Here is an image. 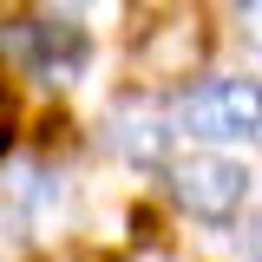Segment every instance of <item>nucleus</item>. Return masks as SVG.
I'll use <instances>...</instances> for the list:
<instances>
[{
	"label": "nucleus",
	"mask_w": 262,
	"mask_h": 262,
	"mask_svg": "<svg viewBox=\"0 0 262 262\" xmlns=\"http://www.w3.org/2000/svg\"><path fill=\"white\" fill-rule=\"evenodd\" d=\"M59 7H85V0H59Z\"/></svg>",
	"instance_id": "nucleus-8"
},
{
	"label": "nucleus",
	"mask_w": 262,
	"mask_h": 262,
	"mask_svg": "<svg viewBox=\"0 0 262 262\" xmlns=\"http://www.w3.org/2000/svg\"><path fill=\"white\" fill-rule=\"evenodd\" d=\"M184 125L210 144H236V138H262V85L256 79H203L184 98Z\"/></svg>",
	"instance_id": "nucleus-3"
},
{
	"label": "nucleus",
	"mask_w": 262,
	"mask_h": 262,
	"mask_svg": "<svg viewBox=\"0 0 262 262\" xmlns=\"http://www.w3.org/2000/svg\"><path fill=\"white\" fill-rule=\"evenodd\" d=\"M7 39H13V53H20L39 79H53V85L72 79V72L85 66V33L66 27V20H20Z\"/></svg>",
	"instance_id": "nucleus-4"
},
{
	"label": "nucleus",
	"mask_w": 262,
	"mask_h": 262,
	"mask_svg": "<svg viewBox=\"0 0 262 262\" xmlns=\"http://www.w3.org/2000/svg\"><path fill=\"white\" fill-rule=\"evenodd\" d=\"M7 131H13V118H7V98H0V151H7Z\"/></svg>",
	"instance_id": "nucleus-7"
},
{
	"label": "nucleus",
	"mask_w": 262,
	"mask_h": 262,
	"mask_svg": "<svg viewBox=\"0 0 262 262\" xmlns=\"http://www.w3.org/2000/svg\"><path fill=\"white\" fill-rule=\"evenodd\" d=\"M170 196L203 223H229L249 203V164L229 151H190L170 164Z\"/></svg>",
	"instance_id": "nucleus-2"
},
{
	"label": "nucleus",
	"mask_w": 262,
	"mask_h": 262,
	"mask_svg": "<svg viewBox=\"0 0 262 262\" xmlns=\"http://www.w3.org/2000/svg\"><path fill=\"white\" fill-rule=\"evenodd\" d=\"M112 151L125 164H164L170 158V118L144 112V105H118L112 112Z\"/></svg>",
	"instance_id": "nucleus-5"
},
{
	"label": "nucleus",
	"mask_w": 262,
	"mask_h": 262,
	"mask_svg": "<svg viewBox=\"0 0 262 262\" xmlns=\"http://www.w3.org/2000/svg\"><path fill=\"white\" fill-rule=\"evenodd\" d=\"M243 33H249V46L262 53V0H243Z\"/></svg>",
	"instance_id": "nucleus-6"
},
{
	"label": "nucleus",
	"mask_w": 262,
	"mask_h": 262,
	"mask_svg": "<svg viewBox=\"0 0 262 262\" xmlns=\"http://www.w3.org/2000/svg\"><path fill=\"white\" fill-rule=\"evenodd\" d=\"M210 59V13L196 0H164L131 39V72L144 85H184Z\"/></svg>",
	"instance_id": "nucleus-1"
}]
</instances>
